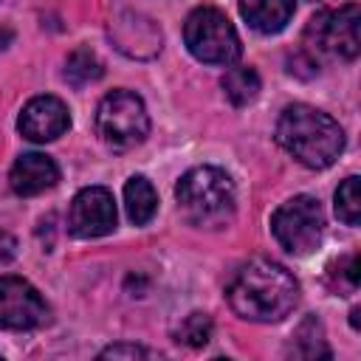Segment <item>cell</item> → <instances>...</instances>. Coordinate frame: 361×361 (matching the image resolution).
<instances>
[{
    "instance_id": "5bb4252c",
    "label": "cell",
    "mask_w": 361,
    "mask_h": 361,
    "mask_svg": "<svg viewBox=\"0 0 361 361\" xmlns=\"http://www.w3.org/2000/svg\"><path fill=\"white\" fill-rule=\"evenodd\" d=\"M223 90H226V96H228L231 104L243 107V104H248V102L257 99V93H259V76H257L254 68H231L223 76Z\"/></svg>"
},
{
    "instance_id": "d6986e66",
    "label": "cell",
    "mask_w": 361,
    "mask_h": 361,
    "mask_svg": "<svg viewBox=\"0 0 361 361\" xmlns=\"http://www.w3.org/2000/svg\"><path fill=\"white\" fill-rule=\"evenodd\" d=\"M152 353L138 347V344H113L99 353V358H149Z\"/></svg>"
},
{
    "instance_id": "9a60e30c",
    "label": "cell",
    "mask_w": 361,
    "mask_h": 361,
    "mask_svg": "<svg viewBox=\"0 0 361 361\" xmlns=\"http://www.w3.org/2000/svg\"><path fill=\"white\" fill-rule=\"evenodd\" d=\"M102 62L90 48H76L65 62V79L73 87H85L96 79H102Z\"/></svg>"
},
{
    "instance_id": "ba28073f",
    "label": "cell",
    "mask_w": 361,
    "mask_h": 361,
    "mask_svg": "<svg viewBox=\"0 0 361 361\" xmlns=\"http://www.w3.org/2000/svg\"><path fill=\"white\" fill-rule=\"evenodd\" d=\"M48 319V305L39 290L20 276H0V327L31 330Z\"/></svg>"
},
{
    "instance_id": "52a82bcc",
    "label": "cell",
    "mask_w": 361,
    "mask_h": 361,
    "mask_svg": "<svg viewBox=\"0 0 361 361\" xmlns=\"http://www.w3.org/2000/svg\"><path fill=\"white\" fill-rule=\"evenodd\" d=\"M361 11L355 3H347L336 11H319L307 28L305 39L313 51L338 56V59H355L361 51Z\"/></svg>"
},
{
    "instance_id": "e0dca14e",
    "label": "cell",
    "mask_w": 361,
    "mask_h": 361,
    "mask_svg": "<svg viewBox=\"0 0 361 361\" xmlns=\"http://www.w3.org/2000/svg\"><path fill=\"white\" fill-rule=\"evenodd\" d=\"M358 186H361V180L355 175H350L336 189V214L347 226H358V220H361V189Z\"/></svg>"
},
{
    "instance_id": "7c38bea8",
    "label": "cell",
    "mask_w": 361,
    "mask_h": 361,
    "mask_svg": "<svg viewBox=\"0 0 361 361\" xmlns=\"http://www.w3.org/2000/svg\"><path fill=\"white\" fill-rule=\"evenodd\" d=\"M296 11V0H240L243 20L259 34H279Z\"/></svg>"
},
{
    "instance_id": "4fadbf2b",
    "label": "cell",
    "mask_w": 361,
    "mask_h": 361,
    "mask_svg": "<svg viewBox=\"0 0 361 361\" xmlns=\"http://www.w3.org/2000/svg\"><path fill=\"white\" fill-rule=\"evenodd\" d=\"M124 206H127V217L135 226H144L152 220L155 209H158V195L152 189V183L144 175H133L124 186Z\"/></svg>"
},
{
    "instance_id": "ffe728a7",
    "label": "cell",
    "mask_w": 361,
    "mask_h": 361,
    "mask_svg": "<svg viewBox=\"0 0 361 361\" xmlns=\"http://www.w3.org/2000/svg\"><path fill=\"white\" fill-rule=\"evenodd\" d=\"M14 254H17V240L8 231H0V265L8 262Z\"/></svg>"
},
{
    "instance_id": "30bf717a",
    "label": "cell",
    "mask_w": 361,
    "mask_h": 361,
    "mask_svg": "<svg viewBox=\"0 0 361 361\" xmlns=\"http://www.w3.org/2000/svg\"><path fill=\"white\" fill-rule=\"evenodd\" d=\"M17 127L28 141L45 144V141L59 138L71 127V116H68V107L62 104V99H56V96H34L23 107V113L17 118Z\"/></svg>"
},
{
    "instance_id": "5b68a950",
    "label": "cell",
    "mask_w": 361,
    "mask_h": 361,
    "mask_svg": "<svg viewBox=\"0 0 361 361\" xmlns=\"http://www.w3.org/2000/svg\"><path fill=\"white\" fill-rule=\"evenodd\" d=\"M96 133L113 149L138 147L149 133V116L133 90H113L99 102L96 110Z\"/></svg>"
},
{
    "instance_id": "ac0fdd59",
    "label": "cell",
    "mask_w": 361,
    "mask_h": 361,
    "mask_svg": "<svg viewBox=\"0 0 361 361\" xmlns=\"http://www.w3.org/2000/svg\"><path fill=\"white\" fill-rule=\"evenodd\" d=\"M175 338L186 347H203L209 338H212V319L206 313H189L178 330H175Z\"/></svg>"
},
{
    "instance_id": "8fae6325",
    "label": "cell",
    "mask_w": 361,
    "mask_h": 361,
    "mask_svg": "<svg viewBox=\"0 0 361 361\" xmlns=\"http://www.w3.org/2000/svg\"><path fill=\"white\" fill-rule=\"evenodd\" d=\"M59 180V169L56 164L42 155V152H25L14 161L11 172H8V183L17 195L23 197H31V195H39L51 186H56Z\"/></svg>"
},
{
    "instance_id": "8992f818",
    "label": "cell",
    "mask_w": 361,
    "mask_h": 361,
    "mask_svg": "<svg viewBox=\"0 0 361 361\" xmlns=\"http://www.w3.org/2000/svg\"><path fill=\"white\" fill-rule=\"evenodd\" d=\"M322 228H324V214L316 197L310 195H296L285 200L274 217H271V231L276 243L290 251V254H310L322 243Z\"/></svg>"
},
{
    "instance_id": "3957f363",
    "label": "cell",
    "mask_w": 361,
    "mask_h": 361,
    "mask_svg": "<svg viewBox=\"0 0 361 361\" xmlns=\"http://www.w3.org/2000/svg\"><path fill=\"white\" fill-rule=\"evenodd\" d=\"M178 209L192 226L220 228L234 214V183L217 166H195L175 186Z\"/></svg>"
},
{
    "instance_id": "6da1fadb",
    "label": "cell",
    "mask_w": 361,
    "mask_h": 361,
    "mask_svg": "<svg viewBox=\"0 0 361 361\" xmlns=\"http://www.w3.org/2000/svg\"><path fill=\"white\" fill-rule=\"evenodd\" d=\"M226 296L240 319L279 322L293 310L299 299V282L285 265L274 259H251L234 274Z\"/></svg>"
},
{
    "instance_id": "9c48e42d",
    "label": "cell",
    "mask_w": 361,
    "mask_h": 361,
    "mask_svg": "<svg viewBox=\"0 0 361 361\" xmlns=\"http://www.w3.org/2000/svg\"><path fill=\"white\" fill-rule=\"evenodd\" d=\"M68 228L73 237L90 240L110 234L116 228V203L113 195L104 186H87L82 189L68 212Z\"/></svg>"
},
{
    "instance_id": "2e32d148",
    "label": "cell",
    "mask_w": 361,
    "mask_h": 361,
    "mask_svg": "<svg viewBox=\"0 0 361 361\" xmlns=\"http://www.w3.org/2000/svg\"><path fill=\"white\" fill-rule=\"evenodd\" d=\"M293 355H302V358H330V350L324 344V330H322V322L319 319H305L296 330V341L290 347Z\"/></svg>"
},
{
    "instance_id": "7a4b0ae2",
    "label": "cell",
    "mask_w": 361,
    "mask_h": 361,
    "mask_svg": "<svg viewBox=\"0 0 361 361\" xmlns=\"http://www.w3.org/2000/svg\"><path fill=\"white\" fill-rule=\"evenodd\" d=\"M279 147L310 169L330 166L344 149V133L333 116L310 104H288L276 121Z\"/></svg>"
},
{
    "instance_id": "277c9868",
    "label": "cell",
    "mask_w": 361,
    "mask_h": 361,
    "mask_svg": "<svg viewBox=\"0 0 361 361\" xmlns=\"http://www.w3.org/2000/svg\"><path fill=\"white\" fill-rule=\"evenodd\" d=\"M183 42L195 59L209 65H231L240 56V37L234 25L212 6H200L186 17Z\"/></svg>"
}]
</instances>
